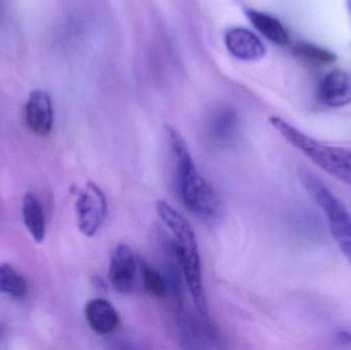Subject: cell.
<instances>
[{
  "instance_id": "cell-5",
  "label": "cell",
  "mask_w": 351,
  "mask_h": 350,
  "mask_svg": "<svg viewBox=\"0 0 351 350\" xmlns=\"http://www.w3.org/2000/svg\"><path fill=\"white\" fill-rule=\"evenodd\" d=\"M177 327L182 345L188 349H216L220 334L208 316L186 308L185 303L176 305Z\"/></svg>"
},
{
  "instance_id": "cell-19",
  "label": "cell",
  "mask_w": 351,
  "mask_h": 350,
  "mask_svg": "<svg viewBox=\"0 0 351 350\" xmlns=\"http://www.w3.org/2000/svg\"><path fill=\"white\" fill-rule=\"evenodd\" d=\"M2 335V331H1V329H0V336H1Z\"/></svg>"
},
{
  "instance_id": "cell-7",
  "label": "cell",
  "mask_w": 351,
  "mask_h": 350,
  "mask_svg": "<svg viewBox=\"0 0 351 350\" xmlns=\"http://www.w3.org/2000/svg\"><path fill=\"white\" fill-rule=\"evenodd\" d=\"M140 259L127 245L115 247L109 262L108 277L117 293L127 295L139 288Z\"/></svg>"
},
{
  "instance_id": "cell-4",
  "label": "cell",
  "mask_w": 351,
  "mask_h": 350,
  "mask_svg": "<svg viewBox=\"0 0 351 350\" xmlns=\"http://www.w3.org/2000/svg\"><path fill=\"white\" fill-rule=\"evenodd\" d=\"M299 180L309 197L323 210L336 244L351 264V213L331 189L309 168L301 166Z\"/></svg>"
},
{
  "instance_id": "cell-12",
  "label": "cell",
  "mask_w": 351,
  "mask_h": 350,
  "mask_svg": "<svg viewBox=\"0 0 351 350\" xmlns=\"http://www.w3.org/2000/svg\"><path fill=\"white\" fill-rule=\"evenodd\" d=\"M247 18L256 29L268 40L274 45H287L290 42V36L284 25L274 16L259 10H245Z\"/></svg>"
},
{
  "instance_id": "cell-11",
  "label": "cell",
  "mask_w": 351,
  "mask_h": 350,
  "mask_svg": "<svg viewBox=\"0 0 351 350\" xmlns=\"http://www.w3.org/2000/svg\"><path fill=\"white\" fill-rule=\"evenodd\" d=\"M88 326L99 335H110L121 326V314L112 303L103 298H95L84 310Z\"/></svg>"
},
{
  "instance_id": "cell-2",
  "label": "cell",
  "mask_w": 351,
  "mask_h": 350,
  "mask_svg": "<svg viewBox=\"0 0 351 350\" xmlns=\"http://www.w3.org/2000/svg\"><path fill=\"white\" fill-rule=\"evenodd\" d=\"M156 213L174 236L178 262L196 310L202 316H208V303L202 283L199 249L193 227L182 214L176 211L164 199H160L156 203Z\"/></svg>"
},
{
  "instance_id": "cell-3",
  "label": "cell",
  "mask_w": 351,
  "mask_h": 350,
  "mask_svg": "<svg viewBox=\"0 0 351 350\" xmlns=\"http://www.w3.org/2000/svg\"><path fill=\"white\" fill-rule=\"evenodd\" d=\"M270 125L319 168L351 186V151L327 145L309 137L280 116H271Z\"/></svg>"
},
{
  "instance_id": "cell-15",
  "label": "cell",
  "mask_w": 351,
  "mask_h": 350,
  "mask_svg": "<svg viewBox=\"0 0 351 350\" xmlns=\"http://www.w3.org/2000/svg\"><path fill=\"white\" fill-rule=\"evenodd\" d=\"M0 293L12 299H23L28 293L26 279L10 263L0 265Z\"/></svg>"
},
{
  "instance_id": "cell-8",
  "label": "cell",
  "mask_w": 351,
  "mask_h": 350,
  "mask_svg": "<svg viewBox=\"0 0 351 350\" xmlns=\"http://www.w3.org/2000/svg\"><path fill=\"white\" fill-rule=\"evenodd\" d=\"M322 104L333 108L351 104V74L344 70H333L324 77L317 90Z\"/></svg>"
},
{
  "instance_id": "cell-14",
  "label": "cell",
  "mask_w": 351,
  "mask_h": 350,
  "mask_svg": "<svg viewBox=\"0 0 351 350\" xmlns=\"http://www.w3.org/2000/svg\"><path fill=\"white\" fill-rule=\"evenodd\" d=\"M139 288L158 298L167 297L169 293L168 283L165 275L142 258L140 259Z\"/></svg>"
},
{
  "instance_id": "cell-6",
  "label": "cell",
  "mask_w": 351,
  "mask_h": 350,
  "mask_svg": "<svg viewBox=\"0 0 351 350\" xmlns=\"http://www.w3.org/2000/svg\"><path fill=\"white\" fill-rule=\"evenodd\" d=\"M76 215L78 228L84 236L93 238L98 234L106 219L108 205L102 189L88 181L82 190L78 192L76 201Z\"/></svg>"
},
{
  "instance_id": "cell-17",
  "label": "cell",
  "mask_w": 351,
  "mask_h": 350,
  "mask_svg": "<svg viewBox=\"0 0 351 350\" xmlns=\"http://www.w3.org/2000/svg\"><path fill=\"white\" fill-rule=\"evenodd\" d=\"M294 53L304 61L313 64H330L337 60L335 53L309 42H300L294 47Z\"/></svg>"
},
{
  "instance_id": "cell-13",
  "label": "cell",
  "mask_w": 351,
  "mask_h": 350,
  "mask_svg": "<svg viewBox=\"0 0 351 350\" xmlns=\"http://www.w3.org/2000/svg\"><path fill=\"white\" fill-rule=\"evenodd\" d=\"M23 219L35 242H41L45 236V217L43 207L32 193H26L23 197Z\"/></svg>"
},
{
  "instance_id": "cell-9",
  "label": "cell",
  "mask_w": 351,
  "mask_h": 350,
  "mask_svg": "<svg viewBox=\"0 0 351 350\" xmlns=\"http://www.w3.org/2000/svg\"><path fill=\"white\" fill-rule=\"evenodd\" d=\"M225 45L229 53L245 62L259 61L266 55L263 42L257 35L245 28L230 29L225 34Z\"/></svg>"
},
{
  "instance_id": "cell-1",
  "label": "cell",
  "mask_w": 351,
  "mask_h": 350,
  "mask_svg": "<svg viewBox=\"0 0 351 350\" xmlns=\"http://www.w3.org/2000/svg\"><path fill=\"white\" fill-rule=\"evenodd\" d=\"M165 127L174 160L176 187L180 199L188 211L204 223H216L223 213L220 197L200 174L183 136L173 125H166Z\"/></svg>"
},
{
  "instance_id": "cell-16",
  "label": "cell",
  "mask_w": 351,
  "mask_h": 350,
  "mask_svg": "<svg viewBox=\"0 0 351 350\" xmlns=\"http://www.w3.org/2000/svg\"><path fill=\"white\" fill-rule=\"evenodd\" d=\"M237 123H239V118L235 111L231 108L223 107L220 110L217 111L213 117L212 125H210L213 137L221 143L230 141L237 131Z\"/></svg>"
},
{
  "instance_id": "cell-10",
  "label": "cell",
  "mask_w": 351,
  "mask_h": 350,
  "mask_svg": "<svg viewBox=\"0 0 351 350\" xmlns=\"http://www.w3.org/2000/svg\"><path fill=\"white\" fill-rule=\"evenodd\" d=\"M26 121L36 135H49L53 129V111L51 97L45 90H33L26 105Z\"/></svg>"
},
{
  "instance_id": "cell-18",
  "label": "cell",
  "mask_w": 351,
  "mask_h": 350,
  "mask_svg": "<svg viewBox=\"0 0 351 350\" xmlns=\"http://www.w3.org/2000/svg\"><path fill=\"white\" fill-rule=\"evenodd\" d=\"M346 5H348V12H350V16L351 18V0H346Z\"/></svg>"
}]
</instances>
